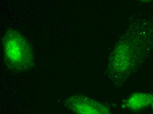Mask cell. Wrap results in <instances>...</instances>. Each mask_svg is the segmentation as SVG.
<instances>
[{
  "mask_svg": "<svg viewBox=\"0 0 153 114\" xmlns=\"http://www.w3.org/2000/svg\"><path fill=\"white\" fill-rule=\"evenodd\" d=\"M70 110L79 114H100L103 112L102 106L97 101L84 96H71L64 101Z\"/></svg>",
  "mask_w": 153,
  "mask_h": 114,
  "instance_id": "7a4b0ae2",
  "label": "cell"
},
{
  "mask_svg": "<svg viewBox=\"0 0 153 114\" xmlns=\"http://www.w3.org/2000/svg\"><path fill=\"white\" fill-rule=\"evenodd\" d=\"M140 1H151V0H140Z\"/></svg>",
  "mask_w": 153,
  "mask_h": 114,
  "instance_id": "3957f363",
  "label": "cell"
},
{
  "mask_svg": "<svg viewBox=\"0 0 153 114\" xmlns=\"http://www.w3.org/2000/svg\"><path fill=\"white\" fill-rule=\"evenodd\" d=\"M6 65L13 71L23 72L34 64V54L30 42L18 31L8 29L3 41Z\"/></svg>",
  "mask_w": 153,
  "mask_h": 114,
  "instance_id": "6da1fadb",
  "label": "cell"
}]
</instances>
